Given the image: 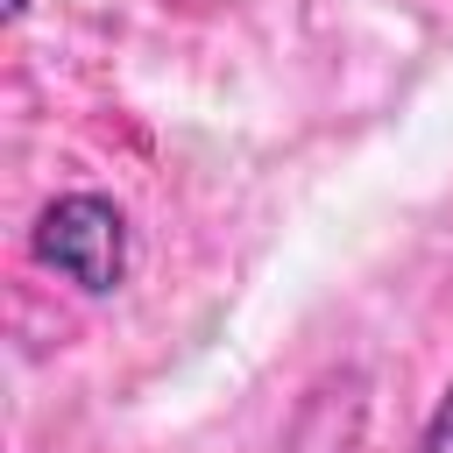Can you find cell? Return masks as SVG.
Masks as SVG:
<instances>
[{
	"label": "cell",
	"instance_id": "cell-1",
	"mask_svg": "<svg viewBox=\"0 0 453 453\" xmlns=\"http://www.w3.org/2000/svg\"><path fill=\"white\" fill-rule=\"evenodd\" d=\"M28 248L42 269L78 283L85 297H113L127 283V212L106 191H64L35 212Z\"/></svg>",
	"mask_w": 453,
	"mask_h": 453
},
{
	"label": "cell",
	"instance_id": "cell-2",
	"mask_svg": "<svg viewBox=\"0 0 453 453\" xmlns=\"http://www.w3.org/2000/svg\"><path fill=\"white\" fill-rule=\"evenodd\" d=\"M418 453H453V382H446L439 411L425 418V439H418Z\"/></svg>",
	"mask_w": 453,
	"mask_h": 453
}]
</instances>
